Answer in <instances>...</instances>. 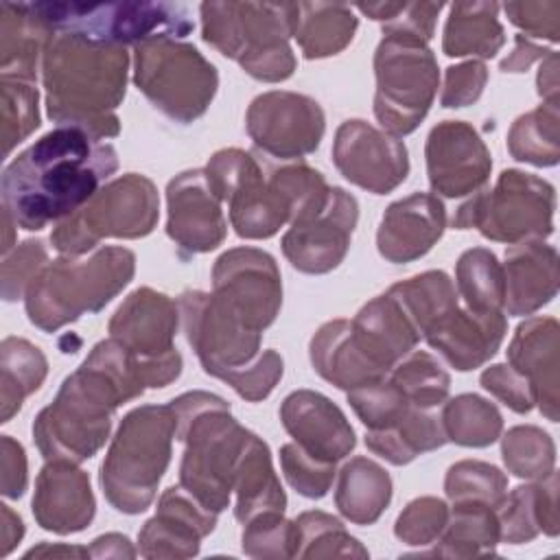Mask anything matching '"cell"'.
Listing matches in <instances>:
<instances>
[{
	"label": "cell",
	"mask_w": 560,
	"mask_h": 560,
	"mask_svg": "<svg viewBox=\"0 0 560 560\" xmlns=\"http://www.w3.org/2000/svg\"><path fill=\"white\" fill-rule=\"evenodd\" d=\"M392 501L389 472L368 457H352L337 479L335 505L354 525H372Z\"/></svg>",
	"instance_id": "836d02e7"
},
{
	"label": "cell",
	"mask_w": 560,
	"mask_h": 560,
	"mask_svg": "<svg viewBox=\"0 0 560 560\" xmlns=\"http://www.w3.org/2000/svg\"><path fill=\"white\" fill-rule=\"evenodd\" d=\"M55 33H77L105 44H142L153 37H186L192 20L186 7L171 2H33Z\"/></svg>",
	"instance_id": "4fadbf2b"
},
{
	"label": "cell",
	"mask_w": 560,
	"mask_h": 560,
	"mask_svg": "<svg viewBox=\"0 0 560 560\" xmlns=\"http://www.w3.org/2000/svg\"><path fill=\"white\" fill-rule=\"evenodd\" d=\"M212 295L245 326L262 332L282 306V280L276 258L256 247L223 252L212 269Z\"/></svg>",
	"instance_id": "e0dca14e"
},
{
	"label": "cell",
	"mask_w": 560,
	"mask_h": 560,
	"mask_svg": "<svg viewBox=\"0 0 560 560\" xmlns=\"http://www.w3.org/2000/svg\"><path fill=\"white\" fill-rule=\"evenodd\" d=\"M446 433L433 409L409 405L407 411L387 429L368 431L365 446L394 466H405L418 455L444 446Z\"/></svg>",
	"instance_id": "d590c367"
},
{
	"label": "cell",
	"mask_w": 560,
	"mask_h": 560,
	"mask_svg": "<svg viewBox=\"0 0 560 560\" xmlns=\"http://www.w3.org/2000/svg\"><path fill=\"white\" fill-rule=\"evenodd\" d=\"M505 15L514 26L525 31L529 37H542L549 42L560 39V2H508L503 4Z\"/></svg>",
	"instance_id": "9f6ffc18"
},
{
	"label": "cell",
	"mask_w": 560,
	"mask_h": 560,
	"mask_svg": "<svg viewBox=\"0 0 560 560\" xmlns=\"http://www.w3.org/2000/svg\"><path fill=\"white\" fill-rule=\"evenodd\" d=\"M332 162L350 184L374 195L392 192L409 175L405 142L359 118L339 125Z\"/></svg>",
	"instance_id": "ac0fdd59"
},
{
	"label": "cell",
	"mask_w": 560,
	"mask_h": 560,
	"mask_svg": "<svg viewBox=\"0 0 560 560\" xmlns=\"http://www.w3.org/2000/svg\"><path fill=\"white\" fill-rule=\"evenodd\" d=\"M127 247H101L90 258L61 256L46 262L24 293L26 315L44 332H57L85 313L105 308L133 278Z\"/></svg>",
	"instance_id": "8992f818"
},
{
	"label": "cell",
	"mask_w": 560,
	"mask_h": 560,
	"mask_svg": "<svg viewBox=\"0 0 560 560\" xmlns=\"http://www.w3.org/2000/svg\"><path fill=\"white\" fill-rule=\"evenodd\" d=\"M357 221V199L332 186L326 206L317 214L293 223L282 236V254L302 273H328L343 262Z\"/></svg>",
	"instance_id": "d6986e66"
},
{
	"label": "cell",
	"mask_w": 560,
	"mask_h": 560,
	"mask_svg": "<svg viewBox=\"0 0 560 560\" xmlns=\"http://www.w3.org/2000/svg\"><path fill=\"white\" fill-rule=\"evenodd\" d=\"M387 293L398 302L420 339L459 306L455 284L444 271L418 273L409 280L392 284Z\"/></svg>",
	"instance_id": "ab89813d"
},
{
	"label": "cell",
	"mask_w": 560,
	"mask_h": 560,
	"mask_svg": "<svg viewBox=\"0 0 560 560\" xmlns=\"http://www.w3.org/2000/svg\"><path fill=\"white\" fill-rule=\"evenodd\" d=\"M553 210L556 190L547 179L508 168L492 188L477 190L457 208L453 228H475L481 236L508 245L542 241L553 232Z\"/></svg>",
	"instance_id": "7c38bea8"
},
{
	"label": "cell",
	"mask_w": 560,
	"mask_h": 560,
	"mask_svg": "<svg viewBox=\"0 0 560 560\" xmlns=\"http://www.w3.org/2000/svg\"><path fill=\"white\" fill-rule=\"evenodd\" d=\"M0 483L7 499H20L28 486V464L26 453L18 440L2 435L0 440Z\"/></svg>",
	"instance_id": "91938a15"
},
{
	"label": "cell",
	"mask_w": 560,
	"mask_h": 560,
	"mask_svg": "<svg viewBox=\"0 0 560 560\" xmlns=\"http://www.w3.org/2000/svg\"><path fill=\"white\" fill-rule=\"evenodd\" d=\"M236 508L234 516L238 523H249L252 518L269 512H284L287 494L271 464L269 446L252 433L243 451L236 470Z\"/></svg>",
	"instance_id": "d6a6232c"
},
{
	"label": "cell",
	"mask_w": 560,
	"mask_h": 560,
	"mask_svg": "<svg viewBox=\"0 0 560 560\" xmlns=\"http://www.w3.org/2000/svg\"><path fill=\"white\" fill-rule=\"evenodd\" d=\"M175 438L184 442L179 486L206 510L221 514L234 490L236 470L252 431L241 427L230 405L210 392H186L171 400Z\"/></svg>",
	"instance_id": "5b68a950"
},
{
	"label": "cell",
	"mask_w": 560,
	"mask_h": 560,
	"mask_svg": "<svg viewBox=\"0 0 560 560\" xmlns=\"http://www.w3.org/2000/svg\"><path fill=\"white\" fill-rule=\"evenodd\" d=\"M427 175L431 190L442 197H466L483 188L492 171V155L464 120L438 122L424 144Z\"/></svg>",
	"instance_id": "ffe728a7"
},
{
	"label": "cell",
	"mask_w": 560,
	"mask_h": 560,
	"mask_svg": "<svg viewBox=\"0 0 560 560\" xmlns=\"http://www.w3.org/2000/svg\"><path fill=\"white\" fill-rule=\"evenodd\" d=\"M2 512V529H0V556H9L13 551V547L22 540L24 536V523L22 518L9 508V505H0Z\"/></svg>",
	"instance_id": "03108f58"
},
{
	"label": "cell",
	"mask_w": 560,
	"mask_h": 560,
	"mask_svg": "<svg viewBox=\"0 0 560 560\" xmlns=\"http://www.w3.org/2000/svg\"><path fill=\"white\" fill-rule=\"evenodd\" d=\"M48 374L44 352L22 337H7L0 346V422H9L24 398L39 389Z\"/></svg>",
	"instance_id": "f35d334b"
},
{
	"label": "cell",
	"mask_w": 560,
	"mask_h": 560,
	"mask_svg": "<svg viewBox=\"0 0 560 560\" xmlns=\"http://www.w3.org/2000/svg\"><path fill=\"white\" fill-rule=\"evenodd\" d=\"M133 83L166 118L188 125L210 107L219 74L192 44L153 37L133 46Z\"/></svg>",
	"instance_id": "30bf717a"
},
{
	"label": "cell",
	"mask_w": 560,
	"mask_h": 560,
	"mask_svg": "<svg viewBox=\"0 0 560 560\" xmlns=\"http://www.w3.org/2000/svg\"><path fill=\"white\" fill-rule=\"evenodd\" d=\"M508 322L503 311L475 313L457 306L442 322H438L422 339L438 350L444 361L459 370H477L490 361L503 343Z\"/></svg>",
	"instance_id": "4316f807"
},
{
	"label": "cell",
	"mask_w": 560,
	"mask_h": 560,
	"mask_svg": "<svg viewBox=\"0 0 560 560\" xmlns=\"http://www.w3.org/2000/svg\"><path fill=\"white\" fill-rule=\"evenodd\" d=\"M280 420L293 442L322 462L337 464L357 446L343 411L319 392H291L280 405Z\"/></svg>",
	"instance_id": "603a6c76"
},
{
	"label": "cell",
	"mask_w": 560,
	"mask_h": 560,
	"mask_svg": "<svg viewBox=\"0 0 560 560\" xmlns=\"http://www.w3.org/2000/svg\"><path fill=\"white\" fill-rule=\"evenodd\" d=\"M214 512L206 510L182 486L162 492L155 514L138 534L140 556L144 558H192L199 553L201 540L217 525Z\"/></svg>",
	"instance_id": "7402d4cb"
},
{
	"label": "cell",
	"mask_w": 560,
	"mask_h": 560,
	"mask_svg": "<svg viewBox=\"0 0 560 560\" xmlns=\"http://www.w3.org/2000/svg\"><path fill=\"white\" fill-rule=\"evenodd\" d=\"M481 387L508 405L516 413H529L536 405V394L525 376L508 363L490 365L481 372Z\"/></svg>",
	"instance_id": "11a10c76"
},
{
	"label": "cell",
	"mask_w": 560,
	"mask_h": 560,
	"mask_svg": "<svg viewBox=\"0 0 560 560\" xmlns=\"http://www.w3.org/2000/svg\"><path fill=\"white\" fill-rule=\"evenodd\" d=\"M448 521V505L435 497L413 499L396 518L394 534L405 545H431Z\"/></svg>",
	"instance_id": "f5cc1de1"
},
{
	"label": "cell",
	"mask_w": 560,
	"mask_h": 560,
	"mask_svg": "<svg viewBox=\"0 0 560 560\" xmlns=\"http://www.w3.org/2000/svg\"><path fill=\"white\" fill-rule=\"evenodd\" d=\"M350 339L376 370L389 374L416 348L420 335L398 302L385 291L354 315Z\"/></svg>",
	"instance_id": "83f0119b"
},
{
	"label": "cell",
	"mask_w": 560,
	"mask_h": 560,
	"mask_svg": "<svg viewBox=\"0 0 560 560\" xmlns=\"http://www.w3.org/2000/svg\"><path fill=\"white\" fill-rule=\"evenodd\" d=\"M499 540H501V527H499L497 508L477 503V501L453 503V512H448V521L440 534V545L427 556H444V558L494 556Z\"/></svg>",
	"instance_id": "74e56055"
},
{
	"label": "cell",
	"mask_w": 560,
	"mask_h": 560,
	"mask_svg": "<svg viewBox=\"0 0 560 560\" xmlns=\"http://www.w3.org/2000/svg\"><path fill=\"white\" fill-rule=\"evenodd\" d=\"M177 306L186 341L206 374L232 385L262 354V332L245 326L212 293L186 291L179 295Z\"/></svg>",
	"instance_id": "5bb4252c"
},
{
	"label": "cell",
	"mask_w": 560,
	"mask_h": 560,
	"mask_svg": "<svg viewBox=\"0 0 560 560\" xmlns=\"http://www.w3.org/2000/svg\"><path fill=\"white\" fill-rule=\"evenodd\" d=\"M508 151L514 160L534 166H553L560 158V109L542 103L518 116L508 131Z\"/></svg>",
	"instance_id": "60d3db41"
},
{
	"label": "cell",
	"mask_w": 560,
	"mask_h": 560,
	"mask_svg": "<svg viewBox=\"0 0 560 560\" xmlns=\"http://www.w3.org/2000/svg\"><path fill=\"white\" fill-rule=\"evenodd\" d=\"M241 547L249 558H295L300 547L298 523L287 521L282 512L260 514L245 523Z\"/></svg>",
	"instance_id": "681fc988"
},
{
	"label": "cell",
	"mask_w": 560,
	"mask_h": 560,
	"mask_svg": "<svg viewBox=\"0 0 560 560\" xmlns=\"http://www.w3.org/2000/svg\"><path fill=\"white\" fill-rule=\"evenodd\" d=\"M127 72V46L55 33L42 59L50 120L57 127H79L96 140L118 136L116 107L125 98Z\"/></svg>",
	"instance_id": "277c9868"
},
{
	"label": "cell",
	"mask_w": 560,
	"mask_h": 560,
	"mask_svg": "<svg viewBox=\"0 0 560 560\" xmlns=\"http://www.w3.org/2000/svg\"><path fill=\"white\" fill-rule=\"evenodd\" d=\"M48 262V252L42 241H24L4 256L2 262V298L15 302L24 298L31 280Z\"/></svg>",
	"instance_id": "db71d44e"
},
{
	"label": "cell",
	"mask_w": 560,
	"mask_h": 560,
	"mask_svg": "<svg viewBox=\"0 0 560 560\" xmlns=\"http://www.w3.org/2000/svg\"><path fill=\"white\" fill-rule=\"evenodd\" d=\"M254 149L280 160H302L313 153L326 131L319 103L306 94L271 90L252 101L245 116Z\"/></svg>",
	"instance_id": "2e32d148"
},
{
	"label": "cell",
	"mask_w": 560,
	"mask_h": 560,
	"mask_svg": "<svg viewBox=\"0 0 560 560\" xmlns=\"http://www.w3.org/2000/svg\"><path fill=\"white\" fill-rule=\"evenodd\" d=\"M409 400V405L420 409H435L444 405L451 389L448 372L438 363V359L424 350L409 352L392 370L389 378Z\"/></svg>",
	"instance_id": "ee69618b"
},
{
	"label": "cell",
	"mask_w": 560,
	"mask_h": 560,
	"mask_svg": "<svg viewBox=\"0 0 560 560\" xmlns=\"http://www.w3.org/2000/svg\"><path fill=\"white\" fill-rule=\"evenodd\" d=\"M488 83V68L483 61H464L446 68L444 90L440 96L442 107L472 105Z\"/></svg>",
	"instance_id": "6f0895ef"
},
{
	"label": "cell",
	"mask_w": 560,
	"mask_h": 560,
	"mask_svg": "<svg viewBox=\"0 0 560 560\" xmlns=\"http://www.w3.org/2000/svg\"><path fill=\"white\" fill-rule=\"evenodd\" d=\"M160 219L155 184L127 173L105 184L85 206L57 221L50 243L61 256H83L103 238H142Z\"/></svg>",
	"instance_id": "8fae6325"
},
{
	"label": "cell",
	"mask_w": 560,
	"mask_h": 560,
	"mask_svg": "<svg viewBox=\"0 0 560 560\" xmlns=\"http://www.w3.org/2000/svg\"><path fill=\"white\" fill-rule=\"evenodd\" d=\"M308 352L313 370L343 392L383 381L387 376L354 348L350 339V319H332L319 326L311 339Z\"/></svg>",
	"instance_id": "1f68e13d"
},
{
	"label": "cell",
	"mask_w": 560,
	"mask_h": 560,
	"mask_svg": "<svg viewBox=\"0 0 560 560\" xmlns=\"http://www.w3.org/2000/svg\"><path fill=\"white\" fill-rule=\"evenodd\" d=\"M203 39L249 77L278 83L293 74L295 2H203Z\"/></svg>",
	"instance_id": "52a82bcc"
},
{
	"label": "cell",
	"mask_w": 560,
	"mask_h": 560,
	"mask_svg": "<svg viewBox=\"0 0 560 560\" xmlns=\"http://www.w3.org/2000/svg\"><path fill=\"white\" fill-rule=\"evenodd\" d=\"M508 365L525 376L536 394L540 413L558 422L560 407V328L553 317H529L518 324L510 346Z\"/></svg>",
	"instance_id": "d4e9b609"
},
{
	"label": "cell",
	"mask_w": 560,
	"mask_h": 560,
	"mask_svg": "<svg viewBox=\"0 0 560 560\" xmlns=\"http://www.w3.org/2000/svg\"><path fill=\"white\" fill-rule=\"evenodd\" d=\"M444 492L453 503L477 501L499 508L508 494V477L488 462L462 459L448 468Z\"/></svg>",
	"instance_id": "7dc6e473"
},
{
	"label": "cell",
	"mask_w": 560,
	"mask_h": 560,
	"mask_svg": "<svg viewBox=\"0 0 560 560\" xmlns=\"http://www.w3.org/2000/svg\"><path fill=\"white\" fill-rule=\"evenodd\" d=\"M175 431L171 405H142L122 418L101 464V488L114 510L140 514L153 503Z\"/></svg>",
	"instance_id": "ba28073f"
},
{
	"label": "cell",
	"mask_w": 560,
	"mask_h": 560,
	"mask_svg": "<svg viewBox=\"0 0 560 560\" xmlns=\"http://www.w3.org/2000/svg\"><path fill=\"white\" fill-rule=\"evenodd\" d=\"M203 171L241 238H269L317 214L330 195L324 175L302 160L280 162L256 149H221Z\"/></svg>",
	"instance_id": "3957f363"
},
{
	"label": "cell",
	"mask_w": 560,
	"mask_h": 560,
	"mask_svg": "<svg viewBox=\"0 0 560 560\" xmlns=\"http://www.w3.org/2000/svg\"><path fill=\"white\" fill-rule=\"evenodd\" d=\"M536 83L542 103H558V55L553 50L542 59Z\"/></svg>",
	"instance_id": "e7e4bbea"
},
{
	"label": "cell",
	"mask_w": 560,
	"mask_h": 560,
	"mask_svg": "<svg viewBox=\"0 0 560 560\" xmlns=\"http://www.w3.org/2000/svg\"><path fill=\"white\" fill-rule=\"evenodd\" d=\"M96 514L90 477L74 462L50 459L39 470L33 516L46 532L66 536L85 529Z\"/></svg>",
	"instance_id": "cb8c5ba5"
},
{
	"label": "cell",
	"mask_w": 560,
	"mask_h": 560,
	"mask_svg": "<svg viewBox=\"0 0 560 560\" xmlns=\"http://www.w3.org/2000/svg\"><path fill=\"white\" fill-rule=\"evenodd\" d=\"M37 88L20 79H0V122L2 149L11 153L15 144L26 140L39 127Z\"/></svg>",
	"instance_id": "c3c4849f"
},
{
	"label": "cell",
	"mask_w": 560,
	"mask_h": 560,
	"mask_svg": "<svg viewBox=\"0 0 560 560\" xmlns=\"http://www.w3.org/2000/svg\"><path fill=\"white\" fill-rule=\"evenodd\" d=\"M221 203L203 168L184 171L168 182L166 234L182 258L212 252L225 241L228 223Z\"/></svg>",
	"instance_id": "44dd1931"
},
{
	"label": "cell",
	"mask_w": 560,
	"mask_h": 560,
	"mask_svg": "<svg viewBox=\"0 0 560 560\" xmlns=\"http://www.w3.org/2000/svg\"><path fill=\"white\" fill-rule=\"evenodd\" d=\"M457 295L464 298L466 308L475 313L503 311L505 282L503 267L486 247L466 249L455 265Z\"/></svg>",
	"instance_id": "7bdbcfd3"
},
{
	"label": "cell",
	"mask_w": 560,
	"mask_h": 560,
	"mask_svg": "<svg viewBox=\"0 0 560 560\" xmlns=\"http://www.w3.org/2000/svg\"><path fill=\"white\" fill-rule=\"evenodd\" d=\"M359 20L343 2H295L293 37L306 59L341 52L354 37Z\"/></svg>",
	"instance_id": "e575fe53"
},
{
	"label": "cell",
	"mask_w": 560,
	"mask_h": 560,
	"mask_svg": "<svg viewBox=\"0 0 560 560\" xmlns=\"http://www.w3.org/2000/svg\"><path fill=\"white\" fill-rule=\"evenodd\" d=\"M179 324V306L151 287L127 295L109 319V337L131 350L149 387H166L182 374V354L173 346Z\"/></svg>",
	"instance_id": "9a60e30c"
},
{
	"label": "cell",
	"mask_w": 560,
	"mask_h": 560,
	"mask_svg": "<svg viewBox=\"0 0 560 560\" xmlns=\"http://www.w3.org/2000/svg\"><path fill=\"white\" fill-rule=\"evenodd\" d=\"M505 44L497 2H455L444 26L442 50L448 57H494Z\"/></svg>",
	"instance_id": "8d00e7d4"
},
{
	"label": "cell",
	"mask_w": 560,
	"mask_h": 560,
	"mask_svg": "<svg viewBox=\"0 0 560 560\" xmlns=\"http://www.w3.org/2000/svg\"><path fill=\"white\" fill-rule=\"evenodd\" d=\"M55 31L33 9V4H0V68L2 79H20L33 83L37 79L39 59Z\"/></svg>",
	"instance_id": "f546056e"
},
{
	"label": "cell",
	"mask_w": 560,
	"mask_h": 560,
	"mask_svg": "<svg viewBox=\"0 0 560 560\" xmlns=\"http://www.w3.org/2000/svg\"><path fill=\"white\" fill-rule=\"evenodd\" d=\"M300 547L295 558H368V549L346 532L343 523L326 512L311 510L298 518Z\"/></svg>",
	"instance_id": "bcb514c9"
},
{
	"label": "cell",
	"mask_w": 560,
	"mask_h": 560,
	"mask_svg": "<svg viewBox=\"0 0 560 560\" xmlns=\"http://www.w3.org/2000/svg\"><path fill=\"white\" fill-rule=\"evenodd\" d=\"M446 230V208L429 192H413L394 201L378 225V254L394 265L422 258Z\"/></svg>",
	"instance_id": "484cf974"
},
{
	"label": "cell",
	"mask_w": 560,
	"mask_h": 560,
	"mask_svg": "<svg viewBox=\"0 0 560 560\" xmlns=\"http://www.w3.org/2000/svg\"><path fill=\"white\" fill-rule=\"evenodd\" d=\"M138 365L136 354L112 337L92 348L33 422V440L46 462L81 464L101 451L116 409L147 389Z\"/></svg>",
	"instance_id": "7a4b0ae2"
},
{
	"label": "cell",
	"mask_w": 560,
	"mask_h": 560,
	"mask_svg": "<svg viewBox=\"0 0 560 560\" xmlns=\"http://www.w3.org/2000/svg\"><path fill=\"white\" fill-rule=\"evenodd\" d=\"M558 252L542 241H523L505 252L503 308L508 315H532L558 293Z\"/></svg>",
	"instance_id": "f1b7e54d"
},
{
	"label": "cell",
	"mask_w": 560,
	"mask_h": 560,
	"mask_svg": "<svg viewBox=\"0 0 560 560\" xmlns=\"http://www.w3.org/2000/svg\"><path fill=\"white\" fill-rule=\"evenodd\" d=\"M501 455L508 472L518 479H545L556 466V444L551 435L534 424L512 427L501 440Z\"/></svg>",
	"instance_id": "f6af8a7d"
},
{
	"label": "cell",
	"mask_w": 560,
	"mask_h": 560,
	"mask_svg": "<svg viewBox=\"0 0 560 560\" xmlns=\"http://www.w3.org/2000/svg\"><path fill=\"white\" fill-rule=\"evenodd\" d=\"M501 540L521 545L534 540L538 534L558 536V475L556 470L529 486H518L497 508Z\"/></svg>",
	"instance_id": "4dcf8cb0"
},
{
	"label": "cell",
	"mask_w": 560,
	"mask_h": 560,
	"mask_svg": "<svg viewBox=\"0 0 560 560\" xmlns=\"http://www.w3.org/2000/svg\"><path fill=\"white\" fill-rule=\"evenodd\" d=\"M348 402L368 427V431H381L392 427L409 407L405 394L392 381H376L348 392Z\"/></svg>",
	"instance_id": "f907efd6"
},
{
	"label": "cell",
	"mask_w": 560,
	"mask_h": 560,
	"mask_svg": "<svg viewBox=\"0 0 560 560\" xmlns=\"http://www.w3.org/2000/svg\"><path fill=\"white\" fill-rule=\"evenodd\" d=\"M448 442L483 448L494 444L503 431V418L494 402L477 394H459L444 400L440 413Z\"/></svg>",
	"instance_id": "b9f144b4"
},
{
	"label": "cell",
	"mask_w": 560,
	"mask_h": 560,
	"mask_svg": "<svg viewBox=\"0 0 560 560\" xmlns=\"http://www.w3.org/2000/svg\"><path fill=\"white\" fill-rule=\"evenodd\" d=\"M118 168L116 149L79 127H55L7 164L2 203L13 221L42 230L85 206Z\"/></svg>",
	"instance_id": "6da1fadb"
},
{
	"label": "cell",
	"mask_w": 560,
	"mask_h": 560,
	"mask_svg": "<svg viewBox=\"0 0 560 560\" xmlns=\"http://www.w3.org/2000/svg\"><path fill=\"white\" fill-rule=\"evenodd\" d=\"M280 466L289 486L306 499L326 497L335 479V464L308 455L295 442L280 448Z\"/></svg>",
	"instance_id": "816d5d0a"
},
{
	"label": "cell",
	"mask_w": 560,
	"mask_h": 560,
	"mask_svg": "<svg viewBox=\"0 0 560 560\" xmlns=\"http://www.w3.org/2000/svg\"><path fill=\"white\" fill-rule=\"evenodd\" d=\"M551 50L532 44L527 37L516 35V46L514 50L501 61V70L503 72H523L527 70L536 59H545Z\"/></svg>",
	"instance_id": "6125c7cd"
},
{
	"label": "cell",
	"mask_w": 560,
	"mask_h": 560,
	"mask_svg": "<svg viewBox=\"0 0 560 560\" xmlns=\"http://www.w3.org/2000/svg\"><path fill=\"white\" fill-rule=\"evenodd\" d=\"M90 549L79 545H48L42 542L24 553V558H88Z\"/></svg>",
	"instance_id": "003e7915"
},
{
	"label": "cell",
	"mask_w": 560,
	"mask_h": 560,
	"mask_svg": "<svg viewBox=\"0 0 560 560\" xmlns=\"http://www.w3.org/2000/svg\"><path fill=\"white\" fill-rule=\"evenodd\" d=\"M442 2H405L402 9L394 20L383 24V28H396V31H407L413 33L422 39H431L435 31L438 15L442 11Z\"/></svg>",
	"instance_id": "94428289"
},
{
	"label": "cell",
	"mask_w": 560,
	"mask_h": 560,
	"mask_svg": "<svg viewBox=\"0 0 560 560\" xmlns=\"http://www.w3.org/2000/svg\"><path fill=\"white\" fill-rule=\"evenodd\" d=\"M282 372H284L282 357L276 350H262L258 361L254 365H249L247 370H243L230 387L241 398H245L249 402H258V400H265L273 392V387L282 378Z\"/></svg>",
	"instance_id": "680465c9"
},
{
	"label": "cell",
	"mask_w": 560,
	"mask_h": 560,
	"mask_svg": "<svg viewBox=\"0 0 560 560\" xmlns=\"http://www.w3.org/2000/svg\"><path fill=\"white\" fill-rule=\"evenodd\" d=\"M374 116L396 138L416 131L438 94L440 70L427 39L383 28L374 52Z\"/></svg>",
	"instance_id": "9c48e42d"
},
{
	"label": "cell",
	"mask_w": 560,
	"mask_h": 560,
	"mask_svg": "<svg viewBox=\"0 0 560 560\" xmlns=\"http://www.w3.org/2000/svg\"><path fill=\"white\" fill-rule=\"evenodd\" d=\"M92 558H133L136 549L131 547L129 538L122 534H105L92 540L90 547Z\"/></svg>",
	"instance_id": "be15d7a7"
}]
</instances>
